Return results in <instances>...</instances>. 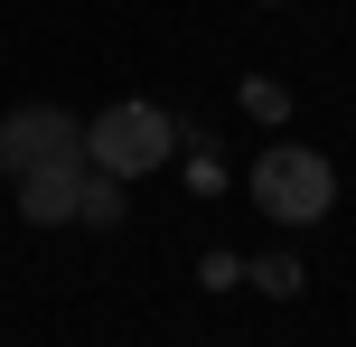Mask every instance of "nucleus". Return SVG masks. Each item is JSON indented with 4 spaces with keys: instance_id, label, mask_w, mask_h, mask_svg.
I'll use <instances>...</instances> for the list:
<instances>
[{
    "instance_id": "1",
    "label": "nucleus",
    "mask_w": 356,
    "mask_h": 347,
    "mask_svg": "<svg viewBox=\"0 0 356 347\" xmlns=\"http://www.w3.org/2000/svg\"><path fill=\"white\" fill-rule=\"evenodd\" d=\"M244 197L263 207L272 225H319L328 207H338V160H328V150H309V141H272L263 160H253Z\"/></svg>"
},
{
    "instance_id": "2",
    "label": "nucleus",
    "mask_w": 356,
    "mask_h": 347,
    "mask_svg": "<svg viewBox=\"0 0 356 347\" xmlns=\"http://www.w3.org/2000/svg\"><path fill=\"white\" fill-rule=\"evenodd\" d=\"M169 150H178V113L141 104V94H122V104H104V113L85 122V160L113 169V179H150Z\"/></svg>"
},
{
    "instance_id": "3",
    "label": "nucleus",
    "mask_w": 356,
    "mask_h": 347,
    "mask_svg": "<svg viewBox=\"0 0 356 347\" xmlns=\"http://www.w3.org/2000/svg\"><path fill=\"white\" fill-rule=\"evenodd\" d=\"M85 160V122L66 104H10L0 113V179H29V169Z\"/></svg>"
},
{
    "instance_id": "4",
    "label": "nucleus",
    "mask_w": 356,
    "mask_h": 347,
    "mask_svg": "<svg viewBox=\"0 0 356 347\" xmlns=\"http://www.w3.org/2000/svg\"><path fill=\"white\" fill-rule=\"evenodd\" d=\"M75 179H85V160H56V169H29L19 188V225H75Z\"/></svg>"
},
{
    "instance_id": "5",
    "label": "nucleus",
    "mask_w": 356,
    "mask_h": 347,
    "mask_svg": "<svg viewBox=\"0 0 356 347\" xmlns=\"http://www.w3.org/2000/svg\"><path fill=\"white\" fill-rule=\"evenodd\" d=\"M122 216H131V179H113V169H94V160H85V179H75V225L113 235Z\"/></svg>"
},
{
    "instance_id": "6",
    "label": "nucleus",
    "mask_w": 356,
    "mask_h": 347,
    "mask_svg": "<svg viewBox=\"0 0 356 347\" xmlns=\"http://www.w3.org/2000/svg\"><path fill=\"white\" fill-rule=\"evenodd\" d=\"M244 282H263V291H282V300H291V291H300L309 273H300L291 254H263V263H244Z\"/></svg>"
},
{
    "instance_id": "7",
    "label": "nucleus",
    "mask_w": 356,
    "mask_h": 347,
    "mask_svg": "<svg viewBox=\"0 0 356 347\" xmlns=\"http://www.w3.org/2000/svg\"><path fill=\"white\" fill-rule=\"evenodd\" d=\"M244 113H253V122H291V94L272 85V75H253V85H244Z\"/></svg>"
},
{
    "instance_id": "8",
    "label": "nucleus",
    "mask_w": 356,
    "mask_h": 347,
    "mask_svg": "<svg viewBox=\"0 0 356 347\" xmlns=\"http://www.w3.org/2000/svg\"><path fill=\"white\" fill-rule=\"evenodd\" d=\"M197 282H207V291H225V282H244V254H207V263H197Z\"/></svg>"
},
{
    "instance_id": "9",
    "label": "nucleus",
    "mask_w": 356,
    "mask_h": 347,
    "mask_svg": "<svg viewBox=\"0 0 356 347\" xmlns=\"http://www.w3.org/2000/svg\"><path fill=\"white\" fill-rule=\"evenodd\" d=\"M263 10H272V0H263Z\"/></svg>"
}]
</instances>
